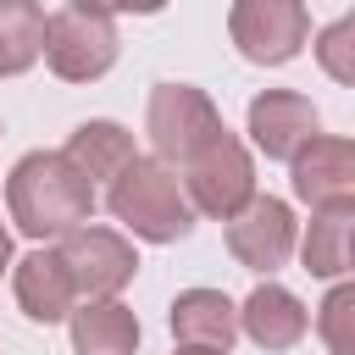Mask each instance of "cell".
Wrapping results in <instances>:
<instances>
[{"instance_id": "6da1fadb", "label": "cell", "mask_w": 355, "mask_h": 355, "mask_svg": "<svg viewBox=\"0 0 355 355\" xmlns=\"http://www.w3.org/2000/svg\"><path fill=\"white\" fill-rule=\"evenodd\" d=\"M6 211L28 239H61L67 227L89 222L94 211V183L61 155V150H33L11 166L6 178Z\"/></svg>"}, {"instance_id": "7a4b0ae2", "label": "cell", "mask_w": 355, "mask_h": 355, "mask_svg": "<svg viewBox=\"0 0 355 355\" xmlns=\"http://www.w3.org/2000/svg\"><path fill=\"white\" fill-rule=\"evenodd\" d=\"M105 205L133 239H150V244H178L194 227V205H189V194L178 183V166H166L155 155H133L111 178Z\"/></svg>"}, {"instance_id": "3957f363", "label": "cell", "mask_w": 355, "mask_h": 355, "mask_svg": "<svg viewBox=\"0 0 355 355\" xmlns=\"http://www.w3.org/2000/svg\"><path fill=\"white\" fill-rule=\"evenodd\" d=\"M116 22L105 11H89V6H67L44 22V61L55 78L67 83H94L116 67Z\"/></svg>"}, {"instance_id": "277c9868", "label": "cell", "mask_w": 355, "mask_h": 355, "mask_svg": "<svg viewBox=\"0 0 355 355\" xmlns=\"http://www.w3.org/2000/svg\"><path fill=\"white\" fill-rule=\"evenodd\" d=\"M183 194H189V205L194 211H205V216H233L250 194H255V161H250V150L222 128V133H211L189 161H183Z\"/></svg>"}, {"instance_id": "5b68a950", "label": "cell", "mask_w": 355, "mask_h": 355, "mask_svg": "<svg viewBox=\"0 0 355 355\" xmlns=\"http://www.w3.org/2000/svg\"><path fill=\"white\" fill-rule=\"evenodd\" d=\"M55 261H61V272L72 277V294H78V300H111V294H122V288L133 283V272H139L133 244H128L122 233L89 227V222H78V227H67V233L55 239Z\"/></svg>"}, {"instance_id": "8992f818", "label": "cell", "mask_w": 355, "mask_h": 355, "mask_svg": "<svg viewBox=\"0 0 355 355\" xmlns=\"http://www.w3.org/2000/svg\"><path fill=\"white\" fill-rule=\"evenodd\" d=\"M144 133H150V144H155V161L183 166L211 133H222V116H216V105L205 100V89H194V83H161V89H150Z\"/></svg>"}, {"instance_id": "52a82bcc", "label": "cell", "mask_w": 355, "mask_h": 355, "mask_svg": "<svg viewBox=\"0 0 355 355\" xmlns=\"http://www.w3.org/2000/svg\"><path fill=\"white\" fill-rule=\"evenodd\" d=\"M227 33H233L244 61L283 67L300 55V44L311 33V11H305V0H233Z\"/></svg>"}, {"instance_id": "ba28073f", "label": "cell", "mask_w": 355, "mask_h": 355, "mask_svg": "<svg viewBox=\"0 0 355 355\" xmlns=\"http://www.w3.org/2000/svg\"><path fill=\"white\" fill-rule=\"evenodd\" d=\"M227 250L250 272H277L294 255V211L272 194H250L227 216Z\"/></svg>"}, {"instance_id": "9c48e42d", "label": "cell", "mask_w": 355, "mask_h": 355, "mask_svg": "<svg viewBox=\"0 0 355 355\" xmlns=\"http://www.w3.org/2000/svg\"><path fill=\"white\" fill-rule=\"evenodd\" d=\"M288 166H294V194H300L311 211H322V205H349V200H355V144H349V139L316 133V139H305V144L288 155Z\"/></svg>"}, {"instance_id": "30bf717a", "label": "cell", "mask_w": 355, "mask_h": 355, "mask_svg": "<svg viewBox=\"0 0 355 355\" xmlns=\"http://www.w3.org/2000/svg\"><path fill=\"white\" fill-rule=\"evenodd\" d=\"M322 122H316V105L294 89H266L250 100V139L266 161H288L305 139H316Z\"/></svg>"}, {"instance_id": "8fae6325", "label": "cell", "mask_w": 355, "mask_h": 355, "mask_svg": "<svg viewBox=\"0 0 355 355\" xmlns=\"http://www.w3.org/2000/svg\"><path fill=\"white\" fill-rule=\"evenodd\" d=\"M11 288H17L22 316H33V322H44V327H50V322H67V311L78 305L72 277L61 272L55 250H33V255H22L17 272H11Z\"/></svg>"}, {"instance_id": "7c38bea8", "label": "cell", "mask_w": 355, "mask_h": 355, "mask_svg": "<svg viewBox=\"0 0 355 355\" xmlns=\"http://www.w3.org/2000/svg\"><path fill=\"white\" fill-rule=\"evenodd\" d=\"M305 327H311V316L283 283H261L239 305V333H250L261 349H294L305 338Z\"/></svg>"}, {"instance_id": "4fadbf2b", "label": "cell", "mask_w": 355, "mask_h": 355, "mask_svg": "<svg viewBox=\"0 0 355 355\" xmlns=\"http://www.w3.org/2000/svg\"><path fill=\"white\" fill-rule=\"evenodd\" d=\"M172 333H178V344L227 349L239 338V305L222 288H183L172 300Z\"/></svg>"}, {"instance_id": "5bb4252c", "label": "cell", "mask_w": 355, "mask_h": 355, "mask_svg": "<svg viewBox=\"0 0 355 355\" xmlns=\"http://www.w3.org/2000/svg\"><path fill=\"white\" fill-rule=\"evenodd\" d=\"M72 316V349L78 355H133L139 349V316L111 294V300H83Z\"/></svg>"}, {"instance_id": "9a60e30c", "label": "cell", "mask_w": 355, "mask_h": 355, "mask_svg": "<svg viewBox=\"0 0 355 355\" xmlns=\"http://www.w3.org/2000/svg\"><path fill=\"white\" fill-rule=\"evenodd\" d=\"M61 155H67L89 183H111L139 150H133V133H128L122 122H105V116H100V122H78Z\"/></svg>"}, {"instance_id": "2e32d148", "label": "cell", "mask_w": 355, "mask_h": 355, "mask_svg": "<svg viewBox=\"0 0 355 355\" xmlns=\"http://www.w3.org/2000/svg\"><path fill=\"white\" fill-rule=\"evenodd\" d=\"M349 233H355V200L349 205H322L305 227V272L311 277H344L349 272Z\"/></svg>"}, {"instance_id": "e0dca14e", "label": "cell", "mask_w": 355, "mask_h": 355, "mask_svg": "<svg viewBox=\"0 0 355 355\" xmlns=\"http://www.w3.org/2000/svg\"><path fill=\"white\" fill-rule=\"evenodd\" d=\"M44 22L39 0H0V78H17L44 55Z\"/></svg>"}, {"instance_id": "ac0fdd59", "label": "cell", "mask_w": 355, "mask_h": 355, "mask_svg": "<svg viewBox=\"0 0 355 355\" xmlns=\"http://www.w3.org/2000/svg\"><path fill=\"white\" fill-rule=\"evenodd\" d=\"M316 61L333 83H355V17H338L316 39Z\"/></svg>"}, {"instance_id": "d6986e66", "label": "cell", "mask_w": 355, "mask_h": 355, "mask_svg": "<svg viewBox=\"0 0 355 355\" xmlns=\"http://www.w3.org/2000/svg\"><path fill=\"white\" fill-rule=\"evenodd\" d=\"M349 322H355V288L338 283V288L322 300V316H316V327H322V338H327V355H355Z\"/></svg>"}, {"instance_id": "ffe728a7", "label": "cell", "mask_w": 355, "mask_h": 355, "mask_svg": "<svg viewBox=\"0 0 355 355\" xmlns=\"http://www.w3.org/2000/svg\"><path fill=\"white\" fill-rule=\"evenodd\" d=\"M72 6H89V11H105V17H116V11H133V17H155L166 0H72Z\"/></svg>"}, {"instance_id": "44dd1931", "label": "cell", "mask_w": 355, "mask_h": 355, "mask_svg": "<svg viewBox=\"0 0 355 355\" xmlns=\"http://www.w3.org/2000/svg\"><path fill=\"white\" fill-rule=\"evenodd\" d=\"M11 266V233H6V222H0V272Z\"/></svg>"}, {"instance_id": "7402d4cb", "label": "cell", "mask_w": 355, "mask_h": 355, "mask_svg": "<svg viewBox=\"0 0 355 355\" xmlns=\"http://www.w3.org/2000/svg\"><path fill=\"white\" fill-rule=\"evenodd\" d=\"M178 355H227V349H205V344H178Z\"/></svg>"}]
</instances>
